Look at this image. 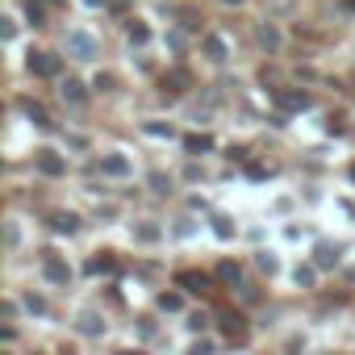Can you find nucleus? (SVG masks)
<instances>
[{
  "mask_svg": "<svg viewBox=\"0 0 355 355\" xmlns=\"http://www.w3.org/2000/svg\"><path fill=\"white\" fill-rule=\"evenodd\" d=\"M67 51H76V59H92V55H96V38L71 30V34H67Z\"/></svg>",
  "mask_w": 355,
  "mask_h": 355,
  "instance_id": "f257e3e1",
  "label": "nucleus"
},
{
  "mask_svg": "<svg viewBox=\"0 0 355 355\" xmlns=\"http://www.w3.org/2000/svg\"><path fill=\"white\" fill-rule=\"evenodd\" d=\"M30 71H34V76H55L59 63H55L51 55H30Z\"/></svg>",
  "mask_w": 355,
  "mask_h": 355,
  "instance_id": "f03ea898",
  "label": "nucleus"
},
{
  "mask_svg": "<svg viewBox=\"0 0 355 355\" xmlns=\"http://www.w3.org/2000/svg\"><path fill=\"white\" fill-rule=\"evenodd\" d=\"M38 167H42L46 175H59V171H63V163H59V159H55L51 150H42V155H38Z\"/></svg>",
  "mask_w": 355,
  "mask_h": 355,
  "instance_id": "7ed1b4c3",
  "label": "nucleus"
},
{
  "mask_svg": "<svg viewBox=\"0 0 355 355\" xmlns=\"http://www.w3.org/2000/svg\"><path fill=\"white\" fill-rule=\"evenodd\" d=\"M205 51H209V59H226V46H222V38H209V42H205Z\"/></svg>",
  "mask_w": 355,
  "mask_h": 355,
  "instance_id": "20e7f679",
  "label": "nucleus"
},
{
  "mask_svg": "<svg viewBox=\"0 0 355 355\" xmlns=\"http://www.w3.org/2000/svg\"><path fill=\"white\" fill-rule=\"evenodd\" d=\"M63 96H67V101H76V105H84V92H80V84H76V80H67Z\"/></svg>",
  "mask_w": 355,
  "mask_h": 355,
  "instance_id": "39448f33",
  "label": "nucleus"
},
{
  "mask_svg": "<svg viewBox=\"0 0 355 355\" xmlns=\"http://www.w3.org/2000/svg\"><path fill=\"white\" fill-rule=\"evenodd\" d=\"M105 171H113V175H125L130 167H125V159H117V155H113V159H105Z\"/></svg>",
  "mask_w": 355,
  "mask_h": 355,
  "instance_id": "423d86ee",
  "label": "nucleus"
},
{
  "mask_svg": "<svg viewBox=\"0 0 355 355\" xmlns=\"http://www.w3.org/2000/svg\"><path fill=\"white\" fill-rule=\"evenodd\" d=\"M76 226H80V222H76L71 214H59V218H55V230H67V234H71Z\"/></svg>",
  "mask_w": 355,
  "mask_h": 355,
  "instance_id": "0eeeda50",
  "label": "nucleus"
},
{
  "mask_svg": "<svg viewBox=\"0 0 355 355\" xmlns=\"http://www.w3.org/2000/svg\"><path fill=\"white\" fill-rule=\"evenodd\" d=\"M46 276H51V280H67L71 272H67L63 263H55V259H51V263H46Z\"/></svg>",
  "mask_w": 355,
  "mask_h": 355,
  "instance_id": "6e6552de",
  "label": "nucleus"
},
{
  "mask_svg": "<svg viewBox=\"0 0 355 355\" xmlns=\"http://www.w3.org/2000/svg\"><path fill=\"white\" fill-rule=\"evenodd\" d=\"M80 330H84V334H96V318H92V313H84V322H80Z\"/></svg>",
  "mask_w": 355,
  "mask_h": 355,
  "instance_id": "1a4fd4ad",
  "label": "nucleus"
},
{
  "mask_svg": "<svg viewBox=\"0 0 355 355\" xmlns=\"http://www.w3.org/2000/svg\"><path fill=\"white\" fill-rule=\"evenodd\" d=\"M159 305H163V309H180V297H175V293H167V297H163Z\"/></svg>",
  "mask_w": 355,
  "mask_h": 355,
  "instance_id": "9d476101",
  "label": "nucleus"
},
{
  "mask_svg": "<svg viewBox=\"0 0 355 355\" xmlns=\"http://www.w3.org/2000/svg\"><path fill=\"white\" fill-rule=\"evenodd\" d=\"M259 38H263V46H276V42H280V34H276V30H263Z\"/></svg>",
  "mask_w": 355,
  "mask_h": 355,
  "instance_id": "9b49d317",
  "label": "nucleus"
},
{
  "mask_svg": "<svg viewBox=\"0 0 355 355\" xmlns=\"http://www.w3.org/2000/svg\"><path fill=\"white\" fill-rule=\"evenodd\" d=\"M347 5H355V0H347Z\"/></svg>",
  "mask_w": 355,
  "mask_h": 355,
  "instance_id": "f8f14e48",
  "label": "nucleus"
}]
</instances>
